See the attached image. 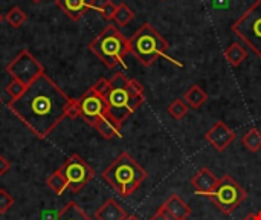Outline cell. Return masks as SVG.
<instances>
[{"label": "cell", "mask_w": 261, "mask_h": 220, "mask_svg": "<svg viewBox=\"0 0 261 220\" xmlns=\"http://www.w3.org/2000/svg\"><path fill=\"white\" fill-rule=\"evenodd\" d=\"M70 100L47 74H43L20 98L9 100L8 107L38 139H46L67 118Z\"/></svg>", "instance_id": "1"}, {"label": "cell", "mask_w": 261, "mask_h": 220, "mask_svg": "<svg viewBox=\"0 0 261 220\" xmlns=\"http://www.w3.org/2000/svg\"><path fill=\"white\" fill-rule=\"evenodd\" d=\"M109 92L106 93V101L109 104V113L119 124H122L128 116H132L144 103V87L135 78H127L124 74L118 72L110 80Z\"/></svg>", "instance_id": "2"}, {"label": "cell", "mask_w": 261, "mask_h": 220, "mask_svg": "<svg viewBox=\"0 0 261 220\" xmlns=\"http://www.w3.org/2000/svg\"><path fill=\"white\" fill-rule=\"evenodd\" d=\"M102 179L121 196H132L147 179V172L128 155L122 152L104 172Z\"/></svg>", "instance_id": "3"}, {"label": "cell", "mask_w": 261, "mask_h": 220, "mask_svg": "<svg viewBox=\"0 0 261 220\" xmlns=\"http://www.w3.org/2000/svg\"><path fill=\"white\" fill-rule=\"evenodd\" d=\"M89 49L96 58H99V61H102V64L110 69L122 64L127 54H130L128 38L115 25L104 28L89 43Z\"/></svg>", "instance_id": "4"}, {"label": "cell", "mask_w": 261, "mask_h": 220, "mask_svg": "<svg viewBox=\"0 0 261 220\" xmlns=\"http://www.w3.org/2000/svg\"><path fill=\"white\" fill-rule=\"evenodd\" d=\"M168 46V41L150 23H144L128 38L130 54H133L142 66H151L159 57L165 55Z\"/></svg>", "instance_id": "5"}, {"label": "cell", "mask_w": 261, "mask_h": 220, "mask_svg": "<svg viewBox=\"0 0 261 220\" xmlns=\"http://www.w3.org/2000/svg\"><path fill=\"white\" fill-rule=\"evenodd\" d=\"M246 191L243 187L229 175H225L219 179L217 187L213 193H210L206 198L226 216L232 214L240 204L246 199Z\"/></svg>", "instance_id": "6"}, {"label": "cell", "mask_w": 261, "mask_h": 220, "mask_svg": "<svg viewBox=\"0 0 261 220\" xmlns=\"http://www.w3.org/2000/svg\"><path fill=\"white\" fill-rule=\"evenodd\" d=\"M232 32L261 58V0H257L232 26Z\"/></svg>", "instance_id": "7"}, {"label": "cell", "mask_w": 261, "mask_h": 220, "mask_svg": "<svg viewBox=\"0 0 261 220\" xmlns=\"http://www.w3.org/2000/svg\"><path fill=\"white\" fill-rule=\"evenodd\" d=\"M58 170L61 172L67 184V190H70L72 193L81 191L95 178L93 168L76 153L69 156Z\"/></svg>", "instance_id": "8"}, {"label": "cell", "mask_w": 261, "mask_h": 220, "mask_svg": "<svg viewBox=\"0 0 261 220\" xmlns=\"http://www.w3.org/2000/svg\"><path fill=\"white\" fill-rule=\"evenodd\" d=\"M6 72L14 80H18L20 83L29 86L44 74V67L28 49H23L6 66Z\"/></svg>", "instance_id": "9"}, {"label": "cell", "mask_w": 261, "mask_h": 220, "mask_svg": "<svg viewBox=\"0 0 261 220\" xmlns=\"http://www.w3.org/2000/svg\"><path fill=\"white\" fill-rule=\"evenodd\" d=\"M76 101H78L80 118H83L92 127H95V124L104 115L109 113V104L106 101V96H102L92 87L87 92H84Z\"/></svg>", "instance_id": "10"}, {"label": "cell", "mask_w": 261, "mask_h": 220, "mask_svg": "<svg viewBox=\"0 0 261 220\" xmlns=\"http://www.w3.org/2000/svg\"><path fill=\"white\" fill-rule=\"evenodd\" d=\"M205 139L217 150V152H225L232 141L236 139V133L234 130L226 126L223 121H217L205 135Z\"/></svg>", "instance_id": "11"}, {"label": "cell", "mask_w": 261, "mask_h": 220, "mask_svg": "<svg viewBox=\"0 0 261 220\" xmlns=\"http://www.w3.org/2000/svg\"><path fill=\"white\" fill-rule=\"evenodd\" d=\"M55 5L73 21L95 8V0H55Z\"/></svg>", "instance_id": "12"}, {"label": "cell", "mask_w": 261, "mask_h": 220, "mask_svg": "<svg viewBox=\"0 0 261 220\" xmlns=\"http://www.w3.org/2000/svg\"><path fill=\"white\" fill-rule=\"evenodd\" d=\"M219 179L217 176L208 168V167H202L193 178H191V185L194 187L197 194H203L208 196L210 193L214 191V188L217 187Z\"/></svg>", "instance_id": "13"}, {"label": "cell", "mask_w": 261, "mask_h": 220, "mask_svg": "<svg viewBox=\"0 0 261 220\" xmlns=\"http://www.w3.org/2000/svg\"><path fill=\"white\" fill-rule=\"evenodd\" d=\"M161 207L173 220H187L193 213L191 207L179 194H171Z\"/></svg>", "instance_id": "14"}, {"label": "cell", "mask_w": 261, "mask_h": 220, "mask_svg": "<svg viewBox=\"0 0 261 220\" xmlns=\"http://www.w3.org/2000/svg\"><path fill=\"white\" fill-rule=\"evenodd\" d=\"M127 216V211L115 199H107L95 213L96 220H125Z\"/></svg>", "instance_id": "15"}, {"label": "cell", "mask_w": 261, "mask_h": 220, "mask_svg": "<svg viewBox=\"0 0 261 220\" xmlns=\"http://www.w3.org/2000/svg\"><path fill=\"white\" fill-rule=\"evenodd\" d=\"M121 126L122 124H119L113 116H110V113H107L95 124V129L104 139H113L121 136Z\"/></svg>", "instance_id": "16"}, {"label": "cell", "mask_w": 261, "mask_h": 220, "mask_svg": "<svg viewBox=\"0 0 261 220\" xmlns=\"http://www.w3.org/2000/svg\"><path fill=\"white\" fill-rule=\"evenodd\" d=\"M54 220H93L75 202H67L54 217Z\"/></svg>", "instance_id": "17"}, {"label": "cell", "mask_w": 261, "mask_h": 220, "mask_svg": "<svg viewBox=\"0 0 261 220\" xmlns=\"http://www.w3.org/2000/svg\"><path fill=\"white\" fill-rule=\"evenodd\" d=\"M184 100H185V103L188 104V107L199 109V107H202V106L208 101V95H206V92H205L200 86L194 84V86H191V87L185 92Z\"/></svg>", "instance_id": "18"}, {"label": "cell", "mask_w": 261, "mask_h": 220, "mask_svg": "<svg viewBox=\"0 0 261 220\" xmlns=\"http://www.w3.org/2000/svg\"><path fill=\"white\" fill-rule=\"evenodd\" d=\"M225 58L228 60V63L231 64V66H234V67H239L245 60H246V57H248V52H246V49L242 46V44H239V43H232L228 49H225Z\"/></svg>", "instance_id": "19"}, {"label": "cell", "mask_w": 261, "mask_h": 220, "mask_svg": "<svg viewBox=\"0 0 261 220\" xmlns=\"http://www.w3.org/2000/svg\"><path fill=\"white\" fill-rule=\"evenodd\" d=\"M242 144L246 147V150H249L251 153H257L261 150V132L258 129H251L249 132H246L242 138Z\"/></svg>", "instance_id": "20"}, {"label": "cell", "mask_w": 261, "mask_h": 220, "mask_svg": "<svg viewBox=\"0 0 261 220\" xmlns=\"http://www.w3.org/2000/svg\"><path fill=\"white\" fill-rule=\"evenodd\" d=\"M133 18H135V11H133L128 5L119 3V5L116 6V12H115L113 20H115V23H116L118 26H127Z\"/></svg>", "instance_id": "21"}, {"label": "cell", "mask_w": 261, "mask_h": 220, "mask_svg": "<svg viewBox=\"0 0 261 220\" xmlns=\"http://www.w3.org/2000/svg\"><path fill=\"white\" fill-rule=\"evenodd\" d=\"M46 185H47L55 194H58V196L63 194V193L67 190V184H66V181H64V178H63V175H61L60 170H55L52 175L47 176Z\"/></svg>", "instance_id": "22"}, {"label": "cell", "mask_w": 261, "mask_h": 220, "mask_svg": "<svg viewBox=\"0 0 261 220\" xmlns=\"http://www.w3.org/2000/svg\"><path fill=\"white\" fill-rule=\"evenodd\" d=\"M26 14L23 12V9H20L18 6H14V8H11L8 12H6V15H5V20H6V23L8 25H11L12 28H20L24 21H26Z\"/></svg>", "instance_id": "23"}, {"label": "cell", "mask_w": 261, "mask_h": 220, "mask_svg": "<svg viewBox=\"0 0 261 220\" xmlns=\"http://www.w3.org/2000/svg\"><path fill=\"white\" fill-rule=\"evenodd\" d=\"M167 112H168V115H170L173 119L179 121V119H182V118L188 113V104H187L184 100H176V101H173V103L167 107Z\"/></svg>", "instance_id": "24"}, {"label": "cell", "mask_w": 261, "mask_h": 220, "mask_svg": "<svg viewBox=\"0 0 261 220\" xmlns=\"http://www.w3.org/2000/svg\"><path fill=\"white\" fill-rule=\"evenodd\" d=\"M26 89H28V86L26 84H23V83H20L18 80H11L9 83H8V86H6V93H8V96L11 98V100H17V98H20L24 92H26Z\"/></svg>", "instance_id": "25"}, {"label": "cell", "mask_w": 261, "mask_h": 220, "mask_svg": "<svg viewBox=\"0 0 261 220\" xmlns=\"http://www.w3.org/2000/svg\"><path fill=\"white\" fill-rule=\"evenodd\" d=\"M116 6H118V5H115L112 0H104L101 5H98V6H95V8H96V11L101 14V17H104L106 20H113L115 12H116Z\"/></svg>", "instance_id": "26"}, {"label": "cell", "mask_w": 261, "mask_h": 220, "mask_svg": "<svg viewBox=\"0 0 261 220\" xmlns=\"http://www.w3.org/2000/svg\"><path fill=\"white\" fill-rule=\"evenodd\" d=\"M12 205H14V198L5 188H0V214H6Z\"/></svg>", "instance_id": "27"}, {"label": "cell", "mask_w": 261, "mask_h": 220, "mask_svg": "<svg viewBox=\"0 0 261 220\" xmlns=\"http://www.w3.org/2000/svg\"><path fill=\"white\" fill-rule=\"evenodd\" d=\"M109 87H110V81H109L107 78H99V80L92 86V89L96 90L98 93H101L102 96H106V93L109 92Z\"/></svg>", "instance_id": "28"}, {"label": "cell", "mask_w": 261, "mask_h": 220, "mask_svg": "<svg viewBox=\"0 0 261 220\" xmlns=\"http://www.w3.org/2000/svg\"><path fill=\"white\" fill-rule=\"evenodd\" d=\"M67 118H70V119L80 118V110H78V101L76 100H70V104L67 107Z\"/></svg>", "instance_id": "29"}, {"label": "cell", "mask_w": 261, "mask_h": 220, "mask_svg": "<svg viewBox=\"0 0 261 220\" xmlns=\"http://www.w3.org/2000/svg\"><path fill=\"white\" fill-rule=\"evenodd\" d=\"M9 170H11V162L5 156L0 155V178L5 176Z\"/></svg>", "instance_id": "30"}, {"label": "cell", "mask_w": 261, "mask_h": 220, "mask_svg": "<svg viewBox=\"0 0 261 220\" xmlns=\"http://www.w3.org/2000/svg\"><path fill=\"white\" fill-rule=\"evenodd\" d=\"M150 220H173V219H171V217L164 211V208H162V207H159V208H158V211L150 217Z\"/></svg>", "instance_id": "31"}, {"label": "cell", "mask_w": 261, "mask_h": 220, "mask_svg": "<svg viewBox=\"0 0 261 220\" xmlns=\"http://www.w3.org/2000/svg\"><path fill=\"white\" fill-rule=\"evenodd\" d=\"M243 220H261V211H258V213H251V214L245 216Z\"/></svg>", "instance_id": "32"}, {"label": "cell", "mask_w": 261, "mask_h": 220, "mask_svg": "<svg viewBox=\"0 0 261 220\" xmlns=\"http://www.w3.org/2000/svg\"><path fill=\"white\" fill-rule=\"evenodd\" d=\"M125 220H141L138 216H135V214H130V216H127V219Z\"/></svg>", "instance_id": "33"}, {"label": "cell", "mask_w": 261, "mask_h": 220, "mask_svg": "<svg viewBox=\"0 0 261 220\" xmlns=\"http://www.w3.org/2000/svg\"><path fill=\"white\" fill-rule=\"evenodd\" d=\"M3 20H5V17H3V15H2V12H0V25H2V21H3Z\"/></svg>", "instance_id": "34"}, {"label": "cell", "mask_w": 261, "mask_h": 220, "mask_svg": "<svg viewBox=\"0 0 261 220\" xmlns=\"http://www.w3.org/2000/svg\"><path fill=\"white\" fill-rule=\"evenodd\" d=\"M31 2H34V3H40V2H43V0H31Z\"/></svg>", "instance_id": "35"}, {"label": "cell", "mask_w": 261, "mask_h": 220, "mask_svg": "<svg viewBox=\"0 0 261 220\" xmlns=\"http://www.w3.org/2000/svg\"><path fill=\"white\" fill-rule=\"evenodd\" d=\"M0 104H2V98H0Z\"/></svg>", "instance_id": "36"}, {"label": "cell", "mask_w": 261, "mask_h": 220, "mask_svg": "<svg viewBox=\"0 0 261 220\" xmlns=\"http://www.w3.org/2000/svg\"><path fill=\"white\" fill-rule=\"evenodd\" d=\"M162 2H164V0H162Z\"/></svg>", "instance_id": "37"}]
</instances>
